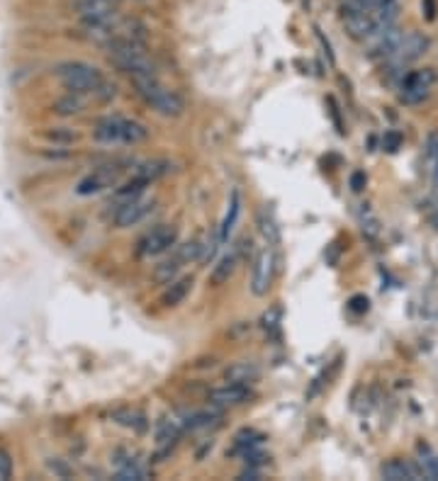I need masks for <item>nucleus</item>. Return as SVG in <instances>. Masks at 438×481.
<instances>
[{"mask_svg": "<svg viewBox=\"0 0 438 481\" xmlns=\"http://www.w3.org/2000/svg\"><path fill=\"white\" fill-rule=\"evenodd\" d=\"M134 86V90L146 105L151 107L153 112H158L161 117H168V120H175L185 112V100L180 98L175 90L165 88L158 76H139V78H129Z\"/></svg>", "mask_w": 438, "mask_h": 481, "instance_id": "f257e3e1", "label": "nucleus"}, {"mask_svg": "<svg viewBox=\"0 0 438 481\" xmlns=\"http://www.w3.org/2000/svg\"><path fill=\"white\" fill-rule=\"evenodd\" d=\"M56 78L61 81V86L73 95H96L103 88V73L83 61H63L56 66Z\"/></svg>", "mask_w": 438, "mask_h": 481, "instance_id": "f03ea898", "label": "nucleus"}, {"mask_svg": "<svg viewBox=\"0 0 438 481\" xmlns=\"http://www.w3.org/2000/svg\"><path fill=\"white\" fill-rule=\"evenodd\" d=\"M436 78L438 76L434 68H422V71H414V73L404 76L399 100L404 105H422L431 95V88L436 86Z\"/></svg>", "mask_w": 438, "mask_h": 481, "instance_id": "7ed1b4c3", "label": "nucleus"}, {"mask_svg": "<svg viewBox=\"0 0 438 481\" xmlns=\"http://www.w3.org/2000/svg\"><path fill=\"white\" fill-rule=\"evenodd\" d=\"M175 241H178V229H175L173 224H161V227L151 229L149 234L141 236L137 253L141 258H153V255L170 251V248L175 246Z\"/></svg>", "mask_w": 438, "mask_h": 481, "instance_id": "20e7f679", "label": "nucleus"}, {"mask_svg": "<svg viewBox=\"0 0 438 481\" xmlns=\"http://www.w3.org/2000/svg\"><path fill=\"white\" fill-rule=\"evenodd\" d=\"M275 277V253L273 248H263L253 258V270H251V292L253 296H265L273 284Z\"/></svg>", "mask_w": 438, "mask_h": 481, "instance_id": "39448f33", "label": "nucleus"}, {"mask_svg": "<svg viewBox=\"0 0 438 481\" xmlns=\"http://www.w3.org/2000/svg\"><path fill=\"white\" fill-rule=\"evenodd\" d=\"M426 49H429V37H426V34H422V32L404 34L397 53H394L392 58H387V66L394 71H402L404 66H409L412 61H417L419 56H424Z\"/></svg>", "mask_w": 438, "mask_h": 481, "instance_id": "423d86ee", "label": "nucleus"}, {"mask_svg": "<svg viewBox=\"0 0 438 481\" xmlns=\"http://www.w3.org/2000/svg\"><path fill=\"white\" fill-rule=\"evenodd\" d=\"M153 205H156V202L151 197H137V200L122 202V205H117V212H115V219H112V222H115L117 229L137 227V224H141L153 212Z\"/></svg>", "mask_w": 438, "mask_h": 481, "instance_id": "0eeeda50", "label": "nucleus"}, {"mask_svg": "<svg viewBox=\"0 0 438 481\" xmlns=\"http://www.w3.org/2000/svg\"><path fill=\"white\" fill-rule=\"evenodd\" d=\"M117 180H120V168L117 165H105V168L93 170L91 175H86L83 180L76 185V192L81 197H91V195H100L103 190L115 187Z\"/></svg>", "mask_w": 438, "mask_h": 481, "instance_id": "6e6552de", "label": "nucleus"}, {"mask_svg": "<svg viewBox=\"0 0 438 481\" xmlns=\"http://www.w3.org/2000/svg\"><path fill=\"white\" fill-rule=\"evenodd\" d=\"M248 396H251V391H248V384L227 382V384H222V387L212 389L210 396H207V401H210L212 406L229 408V406H239V403H244Z\"/></svg>", "mask_w": 438, "mask_h": 481, "instance_id": "1a4fd4ad", "label": "nucleus"}, {"mask_svg": "<svg viewBox=\"0 0 438 481\" xmlns=\"http://www.w3.org/2000/svg\"><path fill=\"white\" fill-rule=\"evenodd\" d=\"M124 124H127L124 117L108 115L96 124L93 136H96V141H100V144H120L122 136H124Z\"/></svg>", "mask_w": 438, "mask_h": 481, "instance_id": "9d476101", "label": "nucleus"}, {"mask_svg": "<svg viewBox=\"0 0 438 481\" xmlns=\"http://www.w3.org/2000/svg\"><path fill=\"white\" fill-rule=\"evenodd\" d=\"M380 477L387 481H417L422 479V469L409 460H389L380 467Z\"/></svg>", "mask_w": 438, "mask_h": 481, "instance_id": "9b49d317", "label": "nucleus"}, {"mask_svg": "<svg viewBox=\"0 0 438 481\" xmlns=\"http://www.w3.org/2000/svg\"><path fill=\"white\" fill-rule=\"evenodd\" d=\"M76 10L81 17H105V20H115L117 3L115 0H76Z\"/></svg>", "mask_w": 438, "mask_h": 481, "instance_id": "f8f14e48", "label": "nucleus"}, {"mask_svg": "<svg viewBox=\"0 0 438 481\" xmlns=\"http://www.w3.org/2000/svg\"><path fill=\"white\" fill-rule=\"evenodd\" d=\"M183 418H185V430H205V428H212V425H217L219 420H222V408L212 406V403H210V408L185 413Z\"/></svg>", "mask_w": 438, "mask_h": 481, "instance_id": "ddd939ff", "label": "nucleus"}, {"mask_svg": "<svg viewBox=\"0 0 438 481\" xmlns=\"http://www.w3.org/2000/svg\"><path fill=\"white\" fill-rule=\"evenodd\" d=\"M190 289H193V277H180V280L168 282L165 292L161 294V304L165 309H173V306L183 304V299L190 294Z\"/></svg>", "mask_w": 438, "mask_h": 481, "instance_id": "4468645a", "label": "nucleus"}, {"mask_svg": "<svg viewBox=\"0 0 438 481\" xmlns=\"http://www.w3.org/2000/svg\"><path fill=\"white\" fill-rule=\"evenodd\" d=\"M258 374H260V370L253 365V362L241 360L224 370V379H227V382H236V384H251L258 379Z\"/></svg>", "mask_w": 438, "mask_h": 481, "instance_id": "2eb2a0df", "label": "nucleus"}, {"mask_svg": "<svg viewBox=\"0 0 438 481\" xmlns=\"http://www.w3.org/2000/svg\"><path fill=\"white\" fill-rule=\"evenodd\" d=\"M112 420L124 428H129V430H134V433H144L146 428H149L146 415L137 411V408H117V411L112 413Z\"/></svg>", "mask_w": 438, "mask_h": 481, "instance_id": "dca6fc26", "label": "nucleus"}, {"mask_svg": "<svg viewBox=\"0 0 438 481\" xmlns=\"http://www.w3.org/2000/svg\"><path fill=\"white\" fill-rule=\"evenodd\" d=\"M236 253H227L219 258V263L212 267V275H210V282L215 284V287H222V284H227L232 280L234 270H236Z\"/></svg>", "mask_w": 438, "mask_h": 481, "instance_id": "f3484780", "label": "nucleus"}, {"mask_svg": "<svg viewBox=\"0 0 438 481\" xmlns=\"http://www.w3.org/2000/svg\"><path fill=\"white\" fill-rule=\"evenodd\" d=\"M399 15V0H377L375 8V32L384 27H392Z\"/></svg>", "mask_w": 438, "mask_h": 481, "instance_id": "a211bd4d", "label": "nucleus"}, {"mask_svg": "<svg viewBox=\"0 0 438 481\" xmlns=\"http://www.w3.org/2000/svg\"><path fill=\"white\" fill-rule=\"evenodd\" d=\"M239 214H241V200H239V192H232V200H229V210H227V214H224L222 229H219V241H222V243H227L229 234H232V231H234Z\"/></svg>", "mask_w": 438, "mask_h": 481, "instance_id": "6ab92c4d", "label": "nucleus"}, {"mask_svg": "<svg viewBox=\"0 0 438 481\" xmlns=\"http://www.w3.org/2000/svg\"><path fill=\"white\" fill-rule=\"evenodd\" d=\"M424 168L431 175V180L438 177V132H431L424 144Z\"/></svg>", "mask_w": 438, "mask_h": 481, "instance_id": "aec40b11", "label": "nucleus"}, {"mask_svg": "<svg viewBox=\"0 0 438 481\" xmlns=\"http://www.w3.org/2000/svg\"><path fill=\"white\" fill-rule=\"evenodd\" d=\"M419 469H422V477L438 481V455L431 452L426 445L419 448Z\"/></svg>", "mask_w": 438, "mask_h": 481, "instance_id": "412c9836", "label": "nucleus"}, {"mask_svg": "<svg viewBox=\"0 0 438 481\" xmlns=\"http://www.w3.org/2000/svg\"><path fill=\"white\" fill-rule=\"evenodd\" d=\"M258 229H260V234H263V239L268 241V246H280V229L275 227V222H273V217H270V214L260 212Z\"/></svg>", "mask_w": 438, "mask_h": 481, "instance_id": "4be33fe9", "label": "nucleus"}, {"mask_svg": "<svg viewBox=\"0 0 438 481\" xmlns=\"http://www.w3.org/2000/svg\"><path fill=\"white\" fill-rule=\"evenodd\" d=\"M168 173V163L165 160H146V163H141L137 168V175L144 177V180H156V177H161Z\"/></svg>", "mask_w": 438, "mask_h": 481, "instance_id": "5701e85b", "label": "nucleus"}, {"mask_svg": "<svg viewBox=\"0 0 438 481\" xmlns=\"http://www.w3.org/2000/svg\"><path fill=\"white\" fill-rule=\"evenodd\" d=\"M146 136H149V129H146L144 124L134 122V120H127V124H124L122 144H139V141H144Z\"/></svg>", "mask_w": 438, "mask_h": 481, "instance_id": "b1692460", "label": "nucleus"}, {"mask_svg": "<svg viewBox=\"0 0 438 481\" xmlns=\"http://www.w3.org/2000/svg\"><path fill=\"white\" fill-rule=\"evenodd\" d=\"M180 267V260L173 258V260H165V263H161L156 267V272H153V277H156L158 282H173V275L178 272Z\"/></svg>", "mask_w": 438, "mask_h": 481, "instance_id": "393cba45", "label": "nucleus"}, {"mask_svg": "<svg viewBox=\"0 0 438 481\" xmlns=\"http://www.w3.org/2000/svg\"><path fill=\"white\" fill-rule=\"evenodd\" d=\"M81 107H83V103L78 100V95L71 93L68 98H63L56 103V112L58 115H76V112H81Z\"/></svg>", "mask_w": 438, "mask_h": 481, "instance_id": "a878e982", "label": "nucleus"}, {"mask_svg": "<svg viewBox=\"0 0 438 481\" xmlns=\"http://www.w3.org/2000/svg\"><path fill=\"white\" fill-rule=\"evenodd\" d=\"M13 477V460L5 450H0V479H10Z\"/></svg>", "mask_w": 438, "mask_h": 481, "instance_id": "bb28decb", "label": "nucleus"}, {"mask_svg": "<svg viewBox=\"0 0 438 481\" xmlns=\"http://www.w3.org/2000/svg\"><path fill=\"white\" fill-rule=\"evenodd\" d=\"M382 146L387 148L389 153H394L402 146V136L397 132H387V134H384V139H382Z\"/></svg>", "mask_w": 438, "mask_h": 481, "instance_id": "cd10ccee", "label": "nucleus"}, {"mask_svg": "<svg viewBox=\"0 0 438 481\" xmlns=\"http://www.w3.org/2000/svg\"><path fill=\"white\" fill-rule=\"evenodd\" d=\"M351 309L353 311H365V309H368V299H365V296H353Z\"/></svg>", "mask_w": 438, "mask_h": 481, "instance_id": "c85d7f7f", "label": "nucleus"}, {"mask_svg": "<svg viewBox=\"0 0 438 481\" xmlns=\"http://www.w3.org/2000/svg\"><path fill=\"white\" fill-rule=\"evenodd\" d=\"M351 187L356 190V192H360V190L365 187V175L363 173H353L351 175Z\"/></svg>", "mask_w": 438, "mask_h": 481, "instance_id": "c756f323", "label": "nucleus"}, {"mask_svg": "<svg viewBox=\"0 0 438 481\" xmlns=\"http://www.w3.org/2000/svg\"><path fill=\"white\" fill-rule=\"evenodd\" d=\"M434 197L438 200V177H434Z\"/></svg>", "mask_w": 438, "mask_h": 481, "instance_id": "7c9ffc66", "label": "nucleus"}]
</instances>
